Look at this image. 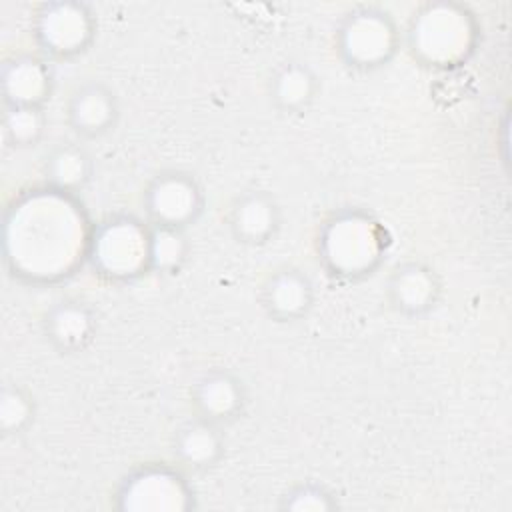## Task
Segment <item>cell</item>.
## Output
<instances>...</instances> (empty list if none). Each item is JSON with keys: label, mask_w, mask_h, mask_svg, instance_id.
I'll return each mask as SVG.
<instances>
[{"label": "cell", "mask_w": 512, "mask_h": 512, "mask_svg": "<svg viewBox=\"0 0 512 512\" xmlns=\"http://www.w3.org/2000/svg\"><path fill=\"white\" fill-rule=\"evenodd\" d=\"M412 50L432 64H452L472 48L474 24L462 8L450 4H428L426 12L414 20Z\"/></svg>", "instance_id": "7a4b0ae2"}, {"label": "cell", "mask_w": 512, "mask_h": 512, "mask_svg": "<svg viewBox=\"0 0 512 512\" xmlns=\"http://www.w3.org/2000/svg\"><path fill=\"white\" fill-rule=\"evenodd\" d=\"M204 194L194 174L186 170H162L144 190V206L150 224L184 230L202 212Z\"/></svg>", "instance_id": "277c9868"}, {"label": "cell", "mask_w": 512, "mask_h": 512, "mask_svg": "<svg viewBox=\"0 0 512 512\" xmlns=\"http://www.w3.org/2000/svg\"><path fill=\"white\" fill-rule=\"evenodd\" d=\"M316 92L318 76L306 62L300 60H288L280 64L268 82V96L272 104L286 114L306 110L308 104L316 98Z\"/></svg>", "instance_id": "9a60e30c"}, {"label": "cell", "mask_w": 512, "mask_h": 512, "mask_svg": "<svg viewBox=\"0 0 512 512\" xmlns=\"http://www.w3.org/2000/svg\"><path fill=\"white\" fill-rule=\"evenodd\" d=\"M394 22L376 8L364 6L346 16L338 30V52L350 68H378L396 50Z\"/></svg>", "instance_id": "3957f363"}, {"label": "cell", "mask_w": 512, "mask_h": 512, "mask_svg": "<svg viewBox=\"0 0 512 512\" xmlns=\"http://www.w3.org/2000/svg\"><path fill=\"white\" fill-rule=\"evenodd\" d=\"M40 36L46 50L54 54H76L92 36V20L78 4L46 6Z\"/></svg>", "instance_id": "4fadbf2b"}, {"label": "cell", "mask_w": 512, "mask_h": 512, "mask_svg": "<svg viewBox=\"0 0 512 512\" xmlns=\"http://www.w3.org/2000/svg\"><path fill=\"white\" fill-rule=\"evenodd\" d=\"M322 250L334 274L370 272L382 254L380 230L366 214L344 212L326 222Z\"/></svg>", "instance_id": "6da1fadb"}, {"label": "cell", "mask_w": 512, "mask_h": 512, "mask_svg": "<svg viewBox=\"0 0 512 512\" xmlns=\"http://www.w3.org/2000/svg\"><path fill=\"white\" fill-rule=\"evenodd\" d=\"M92 174V160L78 144H60L52 148L44 162V176L52 192L70 194L82 188Z\"/></svg>", "instance_id": "2e32d148"}, {"label": "cell", "mask_w": 512, "mask_h": 512, "mask_svg": "<svg viewBox=\"0 0 512 512\" xmlns=\"http://www.w3.org/2000/svg\"><path fill=\"white\" fill-rule=\"evenodd\" d=\"M438 296V274L422 262L398 264L388 278V300L400 314L420 316L436 306Z\"/></svg>", "instance_id": "30bf717a"}, {"label": "cell", "mask_w": 512, "mask_h": 512, "mask_svg": "<svg viewBox=\"0 0 512 512\" xmlns=\"http://www.w3.org/2000/svg\"><path fill=\"white\" fill-rule=\"evenodd\" d=\"M92 310L80 300L58 302L44 320L46 338L64 352L82 350L94 336L96 322Z\"/></svg>", "instance_id": "5bb4252c"}, {"label": "cell", "mask_w": 512, "mask_h": 512, "mask_svg": "<svg viewBox=\"0 0 512 512\" xmlns=\"http://www.w3.org/2000/svg\"><path fill=\"white\" fill-rule=\"evenodd\" d=\"M192 404L196 416L222 426L238 418L246 404V390L234 372L212 368L196 380L192 388Z\"/></svg>", "instance_id": "ba28073f"}, {"label": "cell", "mask_w": 512, "mask_h": 512, "mask_svg": "<svg viewBox=\"0 0 512 512\" xmlns=\"http://www.w3.org/2000/svg\"><path fill=\"white\" fill-rule=\"evenodd\" d=\"M280 508L296 512H326L338 508V500L324 486L300 484L282 496Z\"/></svg>", "instance_id": "ffe728a7"}, {"label": "cell", "mask_w": 512, "mask_h": 512, "mask_svg": "<svg viewBox=\"0 0 512 512\" xmlns=\"http://www.w3.org/2000/svg\"><path fill=\"white\" fill-rule=\"evenodd\" d=\"M4 88L10 104L40 106L50 90V72L36 58H18L6 68Z\"/></svg>", "instance_id": "e0dca14e"}, {"label": "cell", "mask_w": 512, "mask_h": 512, "mask_svg": "<svg viewBox=\"0 0 512 512\" xmlns=\"http://www.w3.org/2000/svg\"><path fill=\"white\" fill-rule=\"evenodd\" d=\"M2 428L6 434L26 428V424L34 418V402L30 394H26L22 388H6L2 392Z\"/></svg>", "instance_id": "44dd1931"}, {"label": "cell", "mask_w": 512, "mask_h": 512, "mask_svg": "<svg viewBox=\"0 0 512 512\" xmlns=\"http://www.w3.org/2000/svg\"><path fill=\"white\" fill-rule=\"evenodd\" d=\"M172 450L180 464L192 470H206L216 464L224 452L220 426L200 416H192V420L174 430Z\"/></svg>", "instance_id": "7c38bea8"}, {"label": "cell", "mask_w": 512, "mask_h": 512, "mask_svg": "<svg viewBox=\"0 0 512 512\" xmlns=\"http://www.w3.org/2000/svg\"><path fill=\"white\" fill-rule=\"evenodd\" d=\"M118 114L120 108L114 90L98 80L76 86L66 104V120L80 138H100L108 134Z\"/></svg>", "instance_id": "52a82bcc"}, {"label": "cell", "mask_w": 512, "mask_h": 512, "mask_svg": "<svg viewBox=\"0 0 512 512\" xmlns=\"http://www.w3.org/2000/svg\"><path fill=\"white\" fill-rule=\"evenodd\" d=\"M92 258L110 276H130L150 266V226L132 218L104 222L92 238Z\"/></svg>", "instance_id": "5b68a950"}, {"label": "cell", "mask_w": 512, "mask_h": 512, "mask_svg": "<svg viewBox=\"0 0 512 512\" xmlns=\"http://www.w3.org/2000/svg\"><path fill=\"white\" fill-rule=\"evenodd\" d=\"M188 252L184 230L170 226L150 224V266L172 272L176 270Z\"/></svg>", "instance_id": "ac0fdd59"}, {"label": "cell", "mask_w": 512, "mask_h": 512, "mask_svg": "<svg viewBox=\"0 0 512 512\" xmlns=\"http://www.w3.org/2000/svg\"><path fill=\"white\" fill-rule=\"evenodd\" d=\"M116 498L122 510H184L192 506L188 484L166 466H146L132 472Z\"/></svg>", "instance_id": "8992f818"}, {"label": "cell", "mask_w": 512, "mask_h": 512, "mask_svg": "<svg viewBox=\"0 0 512 512\" xmlns=\"http://www.w3.org/2000/svg\"><path fill=\"white\" fill-rule=\"evenodd\" d=\"M44 132V112L40 106L10 104L4 114V134L16 146L34 144Z\"/></svg>", "instance_id": "d6986e66"}, {"label": "cell", "mask_w": 512, "mask_h": 512, "mask_svg": "<svg viewBox=\"0 0 512 512\" xmlns=\"http://www.w3.org/2000/svg\"><path fill=\"white\" fill-rule=\"evenodd\" d=\"M312 302L314 284L308 274L294 266H282L270 272L262 286V306L280 322L302 318Z\"/></svg>", "instance_id": "8fae6325"}, {"label": "cell", "mask_w": 512, "mask_h": 512, "mask_svg": "<svg viewBox=\"0 0 512 512\" xmlns=\"http://www.w3.org/2000/svg\"><path fill=\"white\" fill-rule=\"evenodd\" d=\"M228 226L242 244H266L280 226V206L266 190H244L230 204Z\"/></svg>", "instance_id": "9c48e42d"}]
</instances>
